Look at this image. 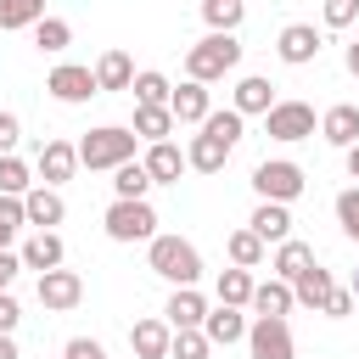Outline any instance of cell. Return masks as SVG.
Instances as JSON below:
<instances>
[{"label": "cell", "mask_w": 359, "mask_h": 359, "mask_svg": "<svg viewBox=\"0 0 359 359\" xmlns=\"http://www.w3.org/2000/svg\"><path fill=\"white\" fill-rule=\"evenodd\" d=\"M236 67H241V39L236 34H202L185 50V79H196V84H213V79H224Z\"/></svg>", "instance_id": "6da1fadb"}, {"label": "cell", "mask_w": 359, "mask_h": 359, "mask_svg": "<svg viewBox=\"0 0 359 359\" xmlns=\"http://www.w3.org/2000/svg\"><path fill=\"white\" fill-rule=\"evenodd\" d=\"M146 264H151V275H163L168 286H196V280H202V252H196L185 236H151Z\"/></svg>", "instance_id": "7a4b0ae2"}, {"label": "cell", "mask_w": 359, "mask_h": 359, "mask_svg": "<svg viewBox=\"0 0 359 359\" xmlns=\"http://www.w3.org/2000/svg\"><path fill=\"white\" fill-rule=\"evenodd\" d=\"M135 129H123V123H101V129H90L73 151H79V163L84 168H123V163H135Z\"/></svg>", "instance_id": "3957f363"}, {"label": "cell", "mask_w": 359, "mask_h": 359, "mask_svg": "<svg viewBox=\"0 0 359 359\" xmlns=\"http://www.w3.org/2000/svg\"><path fill=\"white\" fill-rule=\"evenodd\" d=\"M303 185H309V174L292 163V157H264L258 168H252V191H258V202H297L303 196Z\"/></svg>", "instance_id": "277c9868"}, {"label": "cell", "mask_w": 359, "mask_h": 359, "mask_svg": "<svg viewBox=\"0 0 359 359\" xmlns=\"http://www.w3.org/2000/svg\"><path fill=\"white\" fill-rule=\"evenodd\" d=\"M320 123H314V107L309 101H275L269 112H264V135L269 140H280V146H297V140H309Z\"/></svg>", "instance_id": "5b68a950"}, {"label": "cell", "mask_w": 359, "mask_h": 359, "mask_svg": "<svg viewBox=\"0 0 359 359\" xmlns=\"http://www.w3.org/2000/svg\"><path fill=\"white\" fill-rule=\"evenodd\" d=\"M101 224H107V236H112V241H123V247H129V241H151V236H157V213H151V202H112Z\"/></svg>", "instance_id": "8992f818"}, {"label": "cell", "mask_w": 359, "mask_h": 359, "mask_svg": "<svg viewBox=\"0 0 359 359\" xmlns=\"http://www.w3.org/2000/svg\"><path fill=\"white\" fill-rule=\"evenodd\" d=\"M241 342H247L252 359H297V342H292V325H286V320H264V314H258Z\"/></svg>", "instance_id": "52a82bcc"}, {"label": "cell", "mask_w": 359, "mask_h": 359, "mask_svg": "<svg viewBox=\"0 0 359 359\" xmlns=\"http://www.w3.org/2000/svg\"><path fill=\"white\" fill-rule=\"evenodd\" d=\"M45 90H50L62 107H79V101L101 95V90H95V67H79V62H62V67H50Z\"/></svg>", "instance_id": "ba28073f"}, {"label": "cell", "mask_w": 359, "mask_h": 359, "mask_svg": "<svg viewBox=\"0 0 359 359\" xmlns=\"http://www.w3.org/2000/svg\"><path fill=\"white\" fill-rule=\"evenodd\" d=\"M275 56H280L286 67H309V62L320 56V28H314V22H286L280 39H275Z\"/></svg>", "instance_id": "9c48e42d"}, {"label": "cell", "mask_w": 359, "mask_h": 359, "mask_svg": "<svg viewBox=\"0 0 359 359\" xmlns=\"http://www.w3.org/2000/svg\"><path fill=\"white\" fill-rule=\"evenodd\" d=\"M79 297H84V280H79V269H45V275H39V303H45L50 314H67V309H79Z\"/></svg>", "instance_id": "30bf717a"}, {"label": "cell", "mask_w": 359, "mask_h": 359, "mask_svg": "<svg viewBox=\"0 0 359 359\" xmlns=\"http://www.w3.org/2000/svg\"><path fill=\"white\" fill-rule=\"evenodd\" d=\"M73 168H79V151H73V140H45V146H39V157H34V174H39V185H62V180H73Z\"/></svg>", "instance_id": "8fae6325"}, {"label": "cell", "mask_w": 359, "mask_h": 359, "mask_svg": "<svg viewBox=\"0 0 359 359\" xmlns=\"http://www.w3.org/2000/svg\"><path fill=\"white\" fill-rule=\"evenodd\" d=\"M22 219H28L34 230H50V224H62V219H67V202H62V191H56V185H28V196H22Z\"/></svg>", "instance_id": "7c38bea8"}, {"label": "cell", "mask_w": 359, "mask_h": 359, "mask_svg": "<svg viewBox=\"0 0 359 359\" xmlns=\"http://www.w3.org/2000/svg\"><path fill=\"white\" fill-rule=\"evenodd\" d=\"M163 320H168V331H202V320H208V297H202L196 286H174Z\"/></svg>", "instance_id": "4fadbf2b"}, {"label": "cell", "mask_w": 359, "mask_h": 359, "mask_svg": "<svg viewBox=\"0 0 359 359\" xmlns=\"http://www.w3.org/2000/svg\"><path fill=\"white\" fill-rule=\"evenodd\" d=\"M140 168L151 174V185H180V174H185V151H180L174 140H151L146 157H140Z\"/></svg>", "instance_id": "5bb4252c"}, {"label": "cell", "mask_w": 359, "mask_h": 359, "mask_svg": "<svg viewBox=\"0 0 359 359\" xmlns=\"http://www.w3.org/2000/svg\"><path fill=\"white\" fill-rule=\"evenodd\" d=\"M320 135H325L337 151L359 146V107H353V101H337V107H325V112H320Z\"/></svg>", "instance_id": "9a60e30c"}, {"label": "cell", "mask_w": 359, "mask_h": 359, "mask_svg": "<svg viewBox=\"0 0 359 359\" xmlns=\"http://www.w3.org/2000/svg\"><path fill=\"white\" fill-rule=\"evenodd\" d=\"M247 230H252L264 247H280V241L292 236V213H286V202H258L252 219H247Z\"/></svg>", "instance_id": "2e32d148"}, {"label": "cell", "mask_w": 359, "mask_h": 359, "mask_svg": "<svg viewBox=\"0 0 359 359\" xmlns=\"http://www.w3.org/2000/svg\"><path fill=\"white\" fill-rule=\"evenodd\" d=\"M168 112H174V123H202V118L213 112V95H208V84L185 79V84L168 95Z\"/></svg>", "instance_id": "e0dca14e"}, {"label": "cell", "mask_w": 359, "mask_h": 359, "mask_svg": "<svg viewBox=\"0 0 359 359\" xmlns=\"http://www.w3.org/2000/svg\"><path fill=\"white\" fill-rule=\"evenodd\" d=\"M62 252H67V247H62L56 230H34L17 258H22V269H39V275H45V269H62Z\"/></svg>", "instance_id": "ac0fdd59"}, {"label": "cell", "mask_w": 359, "mask_h": 359, "mask_svg": "<svg viewBox=\"0 0 359 359\" xmlns=\"http://www.w3.org/2000/svg\"><path fill=\"white\" fill-rule=\"evenodd\" d=\"M168 342H174L168 320H135V325H129V348H135L140 359H168Z\"/></svg>", "instance_id": "d6986e66"}, {"label": "cell", "mask_w": 359, "mask_h": 359, "mask_svg": "<svg viewBox=\"0 0 359 359\" xmlns=\"http://www.w3.org/2000/svg\"><path fill=\"white\" fill-rule=\"evenodd\" d=\"M241 118H264L269 107H275V84L269 79H258V73H247L241 84H236V101H230Z\"/></svg>", "instance_id": "ffe728a7"}, {"label": "cell", "mask_w": 359, "mask_h": 359, "mask_svg": "<svg viewBox=\"0 0 359 359\" xmlns=\"http://www.w3.org/2000/svg\"><path fill=\"white\" fill-rule=\"evenodd\" d=\"M202 337L213 342V348H230V342H241L247 337V320H241V309H208V320H202Z\"/></svg>", "instance_id": "44dd1931"}, {"label": "cell", "mask_w": 359, "mask_h": 359, "mask_svg": "<svg viewBox=\"0 0 359 359\" xmlns=\"http://www.w3.org/2000/svg\"><path fill=\"white\" fill-rule=\"evenodd\" d=\"M309 264H314V247H309V241H297V236H286V241L275 247V264H269V269H275V280H286V286H292Z\"/></svg>", "instance_id": "7402d4cb"}, {"label": "cell", "mask_w": 359, "mask_h": 359, "mask_svg": "<svg viewBox=\"0 0 359 359\" xmlns=\"http://www.w3.org/2000/svg\"><path fill=\"white\" fill-rule=\"evenodd\" d=\"M247 309L264 314V320H286V314H292V286H286V280H258Z\"/></svg>", "instance_id": "603a6c76"}, {"label": "cell", "mask_w": 359, "mask_h": 359, "mask_svg": "<svg viewBox=\"0 0 359 359\" xmlns=\"http://www.w3.org/2000/svg\"><path fill=\"white\" fill-rule=\"evenodd\" d=\"M252 286H258V280H252V269H236V264H230V269H219V280H213V292H219V303H224V309H247V303H252Z\"/></svg>", "instance_id": "cb8c5ba5"}, {"label": "cell", "mask_w": 359, "mask_h": 359, "mask_svg": "<svg viewBox=\"0 0 359 359\" xmlns=\"http://www.w3.org/2000/svg\"><path fill=\"white\" fill-rule=\"evenodd\" d=\"M325 297H331V269L309 264V269L292 280V303H303V309H325Z\"/></svg>", "instance_id": "d4e9b609"}, {"label": "cell", "mask_w": 359, "mask_h": 359, "mask_svg": "<svg viewBox=\"0 0 359 359\" xmlns=\"http://www.w3.org/2000/svg\"><path fill=\"white\" fill-rule=\"evenodd\" d=\"M224 157H230V146H224V140H213V135H196V140L185 146V168H196V174H219V168H224Z\"/></svg>", "instance_id": "484cf974"}, {"label": "cell", "mask_w": 359, "mask_h": 359, "mask_svg": "<svg viewBox=\"0 0 359 359\" xmlns=\"http://www.w3.org/2000/svg\"><path fill=\"white\" fill-rule=\"evenodd\" d=\"M129 84H135V62L123 50H107L95 62V90H129Z\"/></svg>", "instance_id": "4316f807"}, {"label": "cell", "mask_w": 359, "mask_h": 359, "mask_svg": "<svg viewBox=\"0 0 359 359\" xmlns=\"http://www.w3.org/2000/svg\"><path fill=\"white\" fill-rule=\"evenodd\" d=\"M146 191H151V174L140 163L112 168V202H146Z\"/></svg>", "instance_id": "83f0119b"}, {"label": "cell", "mask_w": 359, "mask_h": 359, "mask_svg": "<svg viewBox=\"0 0 359 359\" xmlns=\"http://www.w3.org/2000/svg\"><path fill=\"white\" fill-rule=\"evenodd\" d=\"M247 17V0H202V22L208 34H236Z\"/></svg>", "instance_id": "f1b7e54d"}, {"label": "cell", "mask_w": 359, "mask_h": 359, "mask_svg": "<svg viewBox=\"0 0 359 359\" xmlns=\"http://www.w3.org/2000/svg\"><path fill=\"white\" fill-rule=\"evenodd\" d=\"M168 135H174L168 107H135V140H168Z\"/></svg>", "instance_id": "f546056e"}, {"label": "cell", "mask_w": 359, "mask_h": 359, "mask_svg": "<svg viewBox=\"0 0 359 359\" xmlns=\"http://www.w3.org/2000/svg\"><path fill=\"white\" fill-rule=\"evenodd\" d=\"M241 123H247V118H241L236 107H224V112H208L196 129H202V135H213V140H224V146L236 151V140H241Z\"/></svg>", "instance_id": "4dcf8cb0"}, {"label": "cell", "mask_w": 359, "mask_h": 359, "mask_svg": "<svg viewBox=\"0 0 359 359\" xmlns=\"http://www.w3.org/2000/svg\"><path fill=\"white\" fill-rule=\"evenodd\" d=\"M224 252H230V264H236V269H258V264H264V241H258L252 230H230Z\"/></svg>", "instance_id": "1f68e13d"}, {"label": "cell", "mask_w": 359, "mask_h": 359, "mask_svg": "<svg viewBox=\"0 0 359 359\" xmlns=\"http://www.w3.org/2000/svg\"><path fill=\"white\" fill-rule=\"evenodd\" d=\"M28 185H39L34 180V168L11 151V157H0V196H28Z\"/></svg>", "instance_id": "d6a6232c"}, {"label": "cell", "mask_w": 359, "mask_h": 359, "mask_svg": "<svg viewBox=\"0 0 359 359\" xmlns=\"http://www.w3.org/2000/svg\"><path fill=\"white\" fill-rule=\"evenodd\" d=\"M45 17V0H0V34L11 28H34Z\"/></svg>", "instance_id": "836d02e7"}, {"label": "cell", "mask_w": 359, "mask_h": 359, "mask_svg": "<svg viewBox=\"0 0 359 359\" xmlns=\"http://www.w3.org/2000/svg\"><path fill=\"white\" fill-rule=\"evenodd\" d=\"M135 107H168V95H174V84L163 79V73H135Z\"/></svg>", "instance_id": "e575fe53"}, {"label": "cell", "mask_w": 359, "mask_h": 359, "mask_svg": "<svg viewBox=\"0 0 359 359\" xmlns=\"http://www.w3.org/2000/svg\"><path fill=\"white\" fill-rule=\"evenodd\" d=\"M34 45H39V50H67V45H73V28H67L62 17H39V22H34Z\"/></svg>", "instance_id": "d590c367"}, {"label": "cell", "mask_w": 359, "mask_h": 359, "mask_svg": "<svg viewBox=\"0 0 359 359\" xmlns=\"http://www.w3.org/2000/svg\"><path fill=\"white\" fill-rule=\"evenodd\" d=\"M208 353H213V342L202 331H174V342H168V359H208Z\"/></svg>", "instance_id": "8d00e7d4"}, {"label": "cell", "mask_w": 359, "mask_h": 359, "mask_svg": "<svg viewBox=\"0 0 359 359\" xmlns=\"http://www.w3.org/2000/svg\"><path fill=\"white\" fill-rule=\"evenodd\" d=\"M337 224H342V236H348V241H359V185L337 191Z\"/></svg>", "instance_id": "74e56055"}, {"label": "cell", "mask_w": 359, "mask_h": 359, "mask_svg": "<svg viewBox=\"0 0 359 359\" xmlns=\"http://www.w3.org/2000/svg\"><path fill=\"white\" fill-rule=\"evenodd\" d=\"M22 224H28V219H22V196H0V247H6Z\"/></svg>", "instance_id": "f35d334b"}, {"label": "cell", "mask_w": 359, "mask_h": 359, "mask_svg": "<svg viewBox=\"0 0 359 359\" xmlns=\"http://www.w3.org/2000/svg\"><path fill=\"white\" fill-rule=\"evenodd\" d=\"M359 17V0H325V28H348Z\"/></svg>", "instance_id": "ab89813d"}, {"label": "cell", "mask_w": 359, "mask_h": 359, "mask_svg": "<svg viewBox=\"0 0 359 359\" xmlns=\"http://www.w3.org/2000/svg\"><path fill=\"white\" fill-rule=\"evenodd\" d=\"M17 140H22L17 112H0V157H11V151H17Z\"/></svg>", "instance_id": "60d3db41"}, {"label": "cell", "mask_w": 359, "mask_h": 359, "mask_svg": "<svg viewBox=\"0 0 359 359\" xmlns=\"http://www.w3.org/2000/svg\"><path fill=\"white\" fill-rule=\"evenodd\" d=\"M320 314H331V320H348V314H353V292L331 286V297H325V309H320Z\"/></svg>", "instance_id": "b9f144b4"}, {"label": "cell", "mask_w": 359, "mask_h": 359, "mask_svg": "<svg viewBox=\"0 0 359 359\" xmlns=\"http://www.w3.org/2000/svg\"><path fill=\"white\" fill-rule=\"evenodd\" d=\"M67 359H107V348H101L95 337H73V342H67Z\"/></svg>", "instance_id": "7bdbcfd3"}, {"label": "cell", "mask_w": 359, "mask_h": 359, "mask_svg": "<svg viewBox=\"0 0 359 359\" xmlns=\"http://www.w3.org/2000/svg\"><path fill=\"white\" fill-rule=\"evenodd\" d=\"M17 320H22L17 297H11V292H0V337H11V331H17Z\"/></svg>", "instance_id": "ee69618b"}, {"label": "cell", "mask_w": 359, "mask_h": 359, "mask_svg": "<svg viewBox=\"0 0 359 359\" xmlns=\"http://www.w3.org/2000/svg\"><path fill=\"white\" fill-rule=\"evenodd\" d=\"M17 269H22V258L0 247V292H11V280H17Z\"/></svg>", "instance_id": "f6af8a7d"}, {"label": "cell", "mask_w": 359, "mask_h": 359, "mask_svg": "<svg viewBox=\"0 0 359 359\" xmlns=\"http://www.w3.org/2000/svg\"><path fill=\"white\" fill-rule=\"evenodd\" d=\"M342 62H348V73H353V79H359V39H353V45H348V56H342Z\"/></svg>", "instance_id": "bcb514c9"}, {"label": "cell", "mask_w": 359, "mask_h": 359, "mask_svg": "<svg viewBox=\"0 0 359 359\" xmlns=\"http://www.w3.org/2000/svg\"><path fill=\"white\" fill-rule=\"evenodd\" d=\"M0 359H22V353H17V342H11V337H0Z\"/></svg>", "instance_id": "7dc6e473"}, {"label": "cell", "mask_w": 359, "mask_h": 359, "mask_svg": "<svg viewBox=\"0 0 359 359\" xmlns=\"http://www.w3.org/2000/svg\"><path fill=\"white\" fill-rule=\"evenodd\" d=\"M348 174L359 180V146H348Z\"/></svg>", "instance_id": "c3c4849f"}, {"label": "cell", "mask_w": 359, "mask_h": 359, "mask_svg": "<svg viewBox=\"0 0 359 359\" xmlns=\"http://www.w3.org/2000/svg\"><path fill=\"white\" fill-rule=\"evenodd\" d=\"M348 292H353V303H359V269H353V286H348Z\"/></svg>", "instance_id": "681fc988"}]
</instances>
